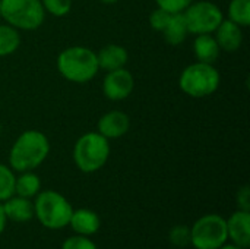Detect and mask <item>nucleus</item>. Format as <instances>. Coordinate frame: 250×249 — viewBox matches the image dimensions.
<instances>
[{
  "label": "nucleus",
  "mask_w": 250,
  "mask_h": 249,
  "mask_svg": "<svg viewBox=\"0 0 250 249\" xmlns=\"http://www.w3.org/2000/svg\"><path fill=\"white\" fill-rule=\"evenodd\" d=\"M50 154V141L45 134L29 129L22 132L9 151V166L13 172H31L40 167Z\"/></svg>",
  "instance_id": "obj_1"
},
{
  "label": "nucleus",
  "mask_w": 250,
  "mask_h": 249,
  "mask_svg": "<svg viewBox=\"0 0 250 249\" xmlns=\"http://www.w3.org/2000/svg\"><path fill=\"white\" fill-rule=\"evenodd\" d=\"M57 70L66 81L86 84L100 70L97 53L85 45L67 47L57 56Z\"/></svg>",
  "instance_id": "obj_2"
},
{
  "label": "nucleus",
  "mask_w": 250,
  "mask_h": 249,
  "mask_svg": "<svg viewBox=\"0 0 250 249\" xmlns=\"http://www.w3.org/2000/svg\"><path fill=\"white\" fill-rule=\"evenodd\" d=\"M73 213L72 204L57 191H40L34 201V217L50 230H60L69 226Z\"/></svg>",
  "instance_id": "obj_3"
},
{
  "label": "nucleus",
  "mask_w": 250,
  "mask_h": 249,
  "mask_svg": "<svg viewBox=\"0 0 250 249\" xmlns=\"http://www.w3.org/2000/svg\"><path fill=\"white\" fill-rule=\"evenodd\" d=\"M110 157V142L98 132H86L73 147V161L83 173H95L105 166Z\"/></svg>",
  "instance_id": "obj_4"
},
{
  "label": "nucleus",
  "mask_w": 250,
  "mask_h": 249,
  "mask_svg": "<svg viewBox=\"0 0 250 249\" xmlns=\"http://www.w3.org/2000/svg\"><path fill=\"white\" fill-rule=\"evenodd\" d=\"M221 84L218 69L211 63L195 62L183 69L179 76L180 90L192 98L212 95Z\"/></svg>",
  "instance_id": "obj_5"
},
{
  "label": "nucleus",
  "mask_w": 250,
  "mask_h": 249,
  "mask_svg": "<svg viewBox=\"0 0 250 249\" xmlns=\"http://www.w3.org/2000/svg\"><path fill=\"white\" fill-rule=\"evenodd\" d=\"M0 18L18 31H35L44 19L41 0H0Z\"/></svg>",
  "instance_id": "obj_6"
},
{
  "label": "nucleus",
  "mask_w": 250,
  "mask_h": 249,
  "mask_svg": "<svg viewBox=\"0 0 250 249\" xmlns=\"http://www.w3.org/2000/svg\"><path fill=\"white\" fill-rule=\"evenodd\" d=\"M227 241V222L220 214H205L190 227V244L195 249H220Z\"/></svg>",
  "instance_id": "obj_7"
},
{
  "label": "nucleus",
  "mask_w": 250,
  "mask_h": 249,
  "mask_svg": "<svg viewBox=\"0 0 250 249\" xmlns=\"http://www.w3.org/2000/svg\"><path fill=\"white\" fill-rule=\"evenodd\" d=\"M189 34H214L224 19L223 10L209 0L192 1L183 12Z\"/></svg>",
  "instance_id": "obj_8"
},
{
  "label": "nucleus",
  "mask_w": 250,
  "mask_h": 249,
  "mask_svg": "<svg viewBox=\"0 0 250 249\" xmlns=\"http://www.w3.org/2000/svg\"><path fill=\"white\" fill-rule=\"evenodd\" d=\"M135 88V78L126 69H114L105 73L103 79V92L111 101L126 100Z\"/></svg>",
  "instance_id": "obj_9"
},
{
  "label": "nucleus",
  "mask_w": 250,
  "mask_h": 249,
  "mask_svg": "<svg viewBox=\"0 0 250 249\" xmlns=\"http://www.w3.org/2000/svg\"><path fill=\"white\" fill-rule=\"evenodd\" d=\"M130 129V117L122 110H110L98 119L97 132L107 139L125 136Z\"/></svg>",
  "instance_id": "obj_10"
},
{
  "label": "nucleus",
  "mask_w": 250,
  "mask_h": 249,
  "mask_svg": "<svg viewBox=\"0 0 250 249\" xmlns=\"http://www.w3.org/2000/svg\"><path fill=\"white\" fill-rule=\"evenodd\" d=\"M227 222V235L229 239L242 248L250 247V211L237 210L234 211Z\"/></svg>",
  "instance_id": "obj_11"
},
{
  "label": "nucleus",
  "mask_w": 250,
  "mask_h": 249,
  "mask_svg": "<svg viewBox=\"0 0 250 249\" xmlns=\"http://www.w3.org/2000/svg\"><path fill=\"white\" fill-rule=\"evenodd\" d=\"M214 32H215L214 37L220 45V50H224L227 53H234L243 44L242 26H239L230 19H223V22L218 25V28Z\"/></svg>",
  "instance_id": "obj_12"
},
{
  "label": "nucleus",
  "mask_w": 250,
  "mask_h": 249,
  "mask_svg": "<svg viewBox=\"0 0 250 249\" xmlns=\"http://www.w3.org/2000/svg\"><path fill=\"white\" fill-rule=\"evenodd\" d=\"M69 226L76 235L92 236L100 230L101 220L95 211L88 210V208H78V210H73L70 220H69Z\"/></svg>",
  "instance_id": "obj_13"
},
{
  "label": "nucleus",
  "mask_w": 250,
  "mask_h": 249,
  "mask_svg": "<svg viewBox=\"0 0 250 249\" xmlns=\"http://www.w3.org/2000/svg\"><path fill=\"white\" fill-rule=\"evenodd\" d=\"M1 205L7 222L10 220L15 223H26L34 219V203L29 198L13 195L3 201Z\"/></svg>",
  "instance_id": "obj_14"
},
{
  "label": "nucleus",
  "mask_w": 250,
  "mask_h": 249,
  "mask_svg": "<svg viewBox=\"0 0 250 249\" xmlns=\"http://www.w3.org/2000/svg\"><path fill=\"white\" fill-rule=\"evenodd\" d=\"M97 60L100 69L105 72L125 68L129 60L127 50L120 44H107L97 53Z\"/></svg>",
  "instance_id": "obj_15"
},
{
  "label": "nucleus",
  "mask_w": 250,
  "mask_h": 249,
  "mask_svg": "<svg viewBox=\"0 0 250 249\" xmlns=\"http://www.w3.org/2000/svg\"><path fill=\"white\" fill-rule=\"evenodd\" d=\"M193 53L198 62L214 65L221 50L212 34H199L193 41Z\"/></svg>",
  "instance_id": "obj_16"
},
{
  "label": "nucleus",
  "mask_w": 250,
  "mask_h": 249,
  "mask_svg": "<svg viewBox=\"0 0 250 249\" xmlns=\"http://www.w3.org/2000/svg\"><path fill=\"white\" fill-rule=\"evenodd\" d=\"M161 34H163L166 43H168L170 45H179V44L185 43V40L189 35L185 15L183 13H171V18Z\"/></svg>",
  "instance_id": "obj_17"
},
{
  "label": "nucleus",
  "mask_w": 250,
  "mask_h": 249,
  "mask_svg": "<svg viewBox=\"0 0 250 249\" xmlns=\"http://www.w3.org/2000/svg\"><path fill=\"white\" fill-rule=\"evenodd\" d=\"M41 189V179L38 175L31 172H22L15 182V195L23 198H34Z\"/></svg>",
  "instance_id": "obj_18"
},
{
  "label": "nucleus",
  "mask_w": 250,
  "mask_h": 249,
  "mask_svg": "<svg viewBox=\"0 0 250 249\" xmlns=\"http://www.w3.org/2000/svg\"><path fill=\"white\" fill-rule=\"evenodd\" d=\"M21 45L19 31L9 23H0V57L13 54Z\"/></svg>",
  "instance_id": "obj_19"
},
{
  "label": "nucleus",
  "mask_w": 250,
  "mask_h": 249,
  "mask_svg": "<svg viewBox=\"0 0 250 249\" xmlns=\"http://www.w3.org/2000/svg\"><path fill=\"white\" fill-rule=\"evenodd\" d=\"M229 19L242 28L250 25V0H231L229 4Z\"/></svg>",
  "instance_id": "obj_20"
},
{
  "label": "nucleus",
  "mask_w": 250,
  "mask_h": 249,
  "mask_svg": "<svg viewBox=\"0 0 250 249\" xmlns=\"http://www.w3.org/2000/svg\"><path fill=\"white\" fill-rule=\"evenodd\" d=\"M15 182L16 175L10 169V166L0 163V203L15 195Z\"/></svg>",
  "instance_id": "obj_21"
},
{
  "label": "nucleus",
  "mask_w": 250,
  "mask_h": 249,
  "mask_svg": "<svg viewBox=\"0 0 250 249\" xmlns=\"http://www.w3.org/2000/svg\"><path fill=\"white\" fill-rule=\"evenodd\" d=\"M45 13H51L56 18H63L72 10V0H41Z\"/></svg>",
  "instance_id": "obj_22"
},
{
  "label": "nucleus",
  "mask_w": 250,
  "mask_h": 249,
  "mask_svg": "<svg viewBox=\"0 0 250 249\" xmlns=\"http://www.w3.org/2000/svg\"><path fill=\"white\" fill-rule=\"evenodd\" d=\"M168 239L174 247H179V248L190 245V227L185 225L174 226L168 233Z\"/></svg>",
  "instance_id": "obj_23"
},
{
  "label": "nucleus",
  "mask_w": 250,
  "mask_h": 249,
  "mask_svg": "<svg viewBox=\"0 0 250 249\" xmlns=\"http://www.w3.org/2000/svg\"><path fill=\"white\" fill-rule=\"evenodd\" d=\"M170 18H171V13H170V12L157 7V9L152 10L151 15H149V25H151V28H152L154 31L163 32L164 28H166V25L168 23Z\"/></svg>",
  "instance_id": "obj_24"
},
{
  "label": "nucleus",
  "mask_w": 250,
  "mask_h": 249,
  "mask_svg": "<svg viewBox=\"0 0 250 249\" xmlns=\"http://www.w3.org/2000/svg\"><path fill=\"white\" fill-rule=\"evenodd\" d=\"M62 249H98L95 242H92L89 239V236H82V235H73L70 238H67Z\"/></svg>",
  "instance_id": "obj_25"
},
{
  "label": "nucleus",
  "mask_w": 250,
  "mask_h": 249,
  "mask_svg": "<svg viewBox=\"0 0 250 249\" xmlns=\"http://www.w3.org/2000/svg\"><path fill=\"white\" fill-rule=\"evenodd\" d=\"M157 7L164 9L170 13H183L193 0H154Z\"/></svg>",
  "instance_id": "obj_26"
},
{
  "label": "nucleus",
  "mask_w": 250,
  "mask_h": 249,
  "mask_svg": "<svg viewBox=\"0 0 250 249\" xmlns=\"http://www.w3.org/2000/svg\"><path fill=\"white\" fill-rule=\"evenodd\" d=\"M236 203L239 210L250 211V188L248 185L242 186L236 194Z\"/></svg>",
  "instance_id": "obj_27"
},
{
  "label": "nucleus",
  "mask_w": 250,
  "mask_h": 249,
  "mask_svg": "<svg viewBox=\"0 0 250 249\" xmlns=\"http://www.w3.org/2000/svg\"><path fill=\"white\" fill-rule=\"evenodd\" d=\"M6 225H7V219H6V216H4L3 205H1V203H0V235L4 232V229H6Z\"/></svg>",
  "instance_id": "obj_28"
},
{
  "label": "nucleus",
  "mask_w": 250,
  "mask_h": 249,
  "mask_svg": "<svg viewBox=\"0 0 250 249\" xmlns=\"http://www.w3.org/2000/svg\"><path fill=\"white\" fill-rule=\"evenodd\" d=\"M220 249H246V248L237 247V245H234V244H224V245H223Z\"/></svg>",
  "instance_id": "obj_29"
},
{
  "label": "nucleus",
  "mask_w": 250,
  "mask_h": 249,
  "mask_svg": "<svg viewBox=\"0 0 250 249\" xmlns=\"http://www.w3.org/2000/svg\"><path fill=\"white\" fill-rule=\"evenodd\" d=\"M101 3H104V4H114V3H117L119 0H100Z\"/></svg>",
  "instance_id": "obj_30"
},
{
  "label": "nucleus",
  "mask_w": 250,
  "mask_h": 249,
  "mask_svg": "<svg viewBox=\"0 0 250 249\" xmlns=\"http://www.w3.org/2000/svg\"><path fill=\"white\" fill-rule=\"evenodd\" d=\"M0 134H1V122H0Z\"/></svg>",
  "instance_id": "obj_31"
}]
</instances>
